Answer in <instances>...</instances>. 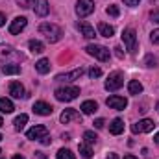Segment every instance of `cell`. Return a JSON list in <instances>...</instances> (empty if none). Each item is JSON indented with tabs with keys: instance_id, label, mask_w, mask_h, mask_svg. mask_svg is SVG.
I'll return each instance as SVG.
<instances>
[{
	"instance_id": "1",
	"label": "cell",
	"mask_w": 159,
	"mask_h": 159,
	"mask_svg": "<svg viewBox=\"0 0 159 159\" xmlns=\"http://www.w3.org/2000/svg\"><path fill=\"white\" fill-rule=\"evenodd\" d=\"M41 35H44L48 43H57L63 35V30L57 26V24H52V22H43L39 26Z\"/></svg>"
},
{
	"instance_id": "2",
	"label": "cell",
	"mask_w": 159,
	"mask_h": 159,
	"mask_svg": "<svg viewBox=\"0 0 159 159\" xmlns=\"http://www.w3.org/2000/svg\"><path fill=\"white\" fill-rule=\"evenodd\" d=\"M85 50H87L89 56H93V57L98 59V61H109V57H111L109 48H106V46H102V44H87Z\"/></svg>"
},
{
	"instance_id": "3",
	"label": "cell",
	"mask_w": 159,
	"mask_h": 159,
	"mask_svg": "<svg viewBox=\"0 0 159 159\" xmlns=\"http://www.w3.org/2000/svg\"><path fill=\"white\" fill-rule=\"evenodd\" d=\"M56 98L59 100V102H72L74 98H78L80 94V89L76 85H70V87H59V89H56Z\"/></svg>"
},
{
	"instance_id": "4",
	"label": "cell",
	"mask_w": 159,
	"mask_h": 159,
	"mask_svg": "<svg viewBox=\"0 0 159 159\" xmlns=\"http://www.w3.org/2000/svg\"><path fill=\"white\" fill-rule=\"evenodd\" d=\"M122 41H124L126 50H128L129 54H135V52H137V34H135L133 28H126V30L122 32Z\"/></svg>"
},
{
	"instance_id": "5",
	"label": "cell",
	"mask_w": 159,
	"mask_h": 159,
	"mask_svg": "<svg viewBox=\"0 0 159 159\" xmlns=\"http://www.w3.org/2000/svg\"><path fill=\"white\" fill-rule=\"evenodd\" d=\"M124 85V74L120 72V70H115V72H111L107 80H106V89L107 91H119L120 87Z\"/></svg>"
},
{
	"instance_id": "6",
	"label": "cell",
	"mask_w": 159,
	"mask_h": 159,
	"mask_svg": "<svg viewBox=\"0 0 159 159\" xmlns=\"http://www.w3.org/2000/svg\"><path fill=\"white\" fill-rule=\"evenodd\" d=\"M93 11H94V2H93V0H78V4H76V13H78L80 19L91 15Z\"/></svg>"
},
{
	"instance_id": "7",
	"label": "cell",
	"mask_w": 159,
	"mask_h": 159,
	"mask_svg": "<svg viewBox=\"0 0 159 159\" xmlns=\"http://www.w3.org/2000/svg\"><path fill=\"white\" fill-rule=\"evenodd\" d=\"M154 128H156V122L152 119H143V120H139L137 124L131 126V131H133V133H148V131H152Z\"/></svg>"
},
{
	"instance_id": "8",
	"label": "cell",
	"mask_w": 159,
	"mask_h": 159,
	"mask_svg": "<svg viewBox=\"0 0 159 159\" xmlns=\"http://www.w3.org/2000/svg\"><path fill=\"white\" fill-rule=\"evenodd\" d=\"M106 104H107V107H111V109L122 111V109H126L128 100H126L124 96H117V94H113V96H109V98L106 100Z\"/></svg>"
},
{
	"instance_id": "9",
	"label": "cell",
	"mask_w": 159,
	"mask_h": 159,
	"mask_svg": "<svg viewBox=\"0 0 159 159\" xmlns=\"http://www.w3.org/2000/svg\"><path fill=\"white\" fill-rule=\"evenodd\" d=\"M83 72H85V70L80 67V69H74V70H70V72H65V74H57V76H56V81H65V83H69V81L80 80Z\"/></svg>"
},
{
	"instance_id": "10",
	"label": "cell",
	"mask_w": 159,
	"mask_h": 159,
	"mask_svg": "<svg viewBox=\"0 0 159 159\" xmlns=\"http://www.w3.org/2000/svg\"><path fill=\"white\" fill-rule=\"evenodd\" d=\"M44 135H48V129H46V126H43V124L34 126V128H32V129H28V133H26V137H28V139H32V141H41Z\"/></svg>"
},
{
	"instance_id": "11",
	"label": "cell",
	"mask_w": 159,
	"mask_h": 159,
	"mask_svg": "<svg viewBox=\"0 0 159 159\" xmlns=\"http://www.w3.org/2000/svg\"><path fill=\"white\" fill-rule=\"evenodd\" d=\"M26 24H28V20H26V17H17L11 24H9V34L11 35H17V34H20L24 28H26Z\"/></svg>"
},
{
	"instance_id": "12",
	"label": "cell",
	"mask_w": 159,
	"mask_h": 159,
	"mask_svg": "<svg viewBox=\"0 0 159 159\" xmlns=\"http://www.w3.org/2000/svg\"><path fill=\"white\" fill-rule=\"evenodd\" d=\"M32 109H34L35 115H41V117H48V115H52V111H54V107H52L50 104H46V102H35Z\"/></svg>"
},
{
	"instance_id": "13",
	"label": "cell",
	"mask_w": 159,
	"mask_h": 159,
	"mask_svg": "<svg viewBox=\"0 0 159 159\" xmlns=\"http://www.w3.org/2000/svg\"><path fill=\"white\" fill-rule=\"evenodd\" d=\"M78 28H80V32H81V35H83L85 39H94V37H96V34H94V28H93L89 22H85V20H80V22H78Z\"/></svg>"
},
{
	"instance_id": "14",
	"label": "cell",
	"mask_w": 159,
	"mask_h": 159,
	"mask_svg": "<svg viewBox=\"0 0 159 159\" xmlns=\"http://www.w3.org/2000/svg\"><path fill=\"white\" fill-rule=\"evenodd\" d=\"M34 11H35V15H39V17H46L48 11H50V6H48L46 0H35V2H34Z\"/></svg>"
},
{
	"instance_id": "15",
	"label": "cell",
	"mask_w": 159,
	"mask_h": 159,
	"mask_svg": "<svg viewBox=\"0 0 159 159\" xmlns=\"http://www.w3.org/2000/svg\"><path fill=\"white\" fill-rule=\"evenodd\" d=\"M59 120H61L63 124H69V122H72V120H81V115H80L76 109H65V111L61 113Z\"/></svg>"
},
{
	"instance_id": "16",
	"label": "cell",
	"mask_w": 159,
	"mask_h": 159,
	"mask_svg": "<svg viewBox=\"0 0 159 159\" xmlns=\"http://www.w3.org/2000/svg\"><path fill=\"white\" fill-rule=\"evenodd\" d=\"M9 94H11L13 98H24L26 94H24L22 83H20V81H11V85H9Z\"/></svg>"
},
{
	"instance_id": "17",
	"label": "cell",
	"mask_w": 159,
	"mask_h": 159,
	"mask_svg": "<svg viewBox=\"0 0 159 159\" xmlns=\"http://www.w3.org/2000/svg\"><path fill=\"white\" fill-rule=\"evenodd\" d=\"M80 109H81V113H83V115H93V113L98 109V104H96L94 100H85V102L81 104V107H80Z\"/></svg>"
},
{
	"instance_id": "18",
	"label": "cell",
	"mask_w": 159,
	"mask_h": 159,
	"mask_svg": "<svg viewBox=\"0 0 159 159\" xmlns=\"http://www.w3.org/2000/svg\"><path fill=\"white\" fill-rule=\"evenodd\" d=\"M19 72H20V67L17 63H4L2 65V74H6V76H13Z\"/></svg>"
},
{
	"instance_id": "19",
	"label": "cell",
	"mask_w": 159,
	"mask_h": 159,
	"mask_svg": "<svg viewBox=\"0 0 159 159\" xmlns=\"http://www.w3.org/2000/svg\"><path fill=\"white\" fill-rule=\"evenodd\" d=\"M15 50L9 46V44H0V61H6L9 57H15Z\"/></svg>"
},
{
	"instance_id": "20",
	"label": "cell",
	"mask_w": 159,
	"mask_h": 159,
	"mask_svg": "<svg viewBox=\"0 0 159 159\" xmlns=\"http://www.w3.org/2000/svg\"><path fill=\"white\" fill-rule=\"evenodd\" d=\"M98 34H100L102 37H113V34H115V28H113L111 24L100 22V24H98Z\"/></svg>"
},
{
	"instance_id": "21",
	"label": "cell",
	"mask_w": 159,
	"mask_h": 159,
	"mask_svg": "<svg viewBox=\"0 0 159 159\" xmlns=\"http://www.w3.org/2000/svg\"><path fill=\"white\" fill-rule=\"evenodd\" d=\"M109 131L113 135H120L124 131V120L122 119H113V122L109 124Z\"/></svg>"
},
{
	"instance_id": "22",
	"label": "cell",
	"mask_w": 159,
	"mask_h": 159,
	"mask_svg": "<svg viewBox=\"0 0 159 159\" xmlns=\"http://www.w3.org/2000/svg\"><path fill=\"white\" fill-rule=\"evenodd\" d=\"M128 91H129V94H141L143 93V83L137 81V80H131L128 83Z\"/></svg>"
},
{
	"instance_id": "23",
	"label": "cell",
	"mask_w": 159,
	"mask_h": 159,
	"mask_svg": "<svg viewBox=\"0 0 159 159\" xmlns=\"http://www.w3.org/2000/svg\"><path fill=\"white\" fill-rule=\"evenodd\" d=\"M13 109H15V106L9 98H0V111L2 113H13Z\"/></svg>"
},
{
	"instance_id": "24",
	"label": "cell",
	"mask_w": 159,
	"mask_h": 159,
	"mask_svg": "<svg viewBox=\"0 0 159 159\" xmlns=\"http://www.w3.org/2000/svg\"><path fill=\"white\" fill-rule=\"evenodd\" d=\"M35 70H37L39 74H46V72L50 70V61H48V59H44V57L39 59V61L35 63Z\"/></svg>"
},
{
	"instance_id": "25",
	"label": "cell",
	"mask_w": 159,
	"mask_h": 159,
	"mask_svg": "<svg viewBox=\"0 0 159 159\" xmlns=\"http://www.w3.org/2000/svg\"><path fill=\"white\" fill-rule=\"evenodd\" d=\"M28 46H30V50L34 52V54H41V52H44V44L37 39H32L28 43Z\"/></svg>"
},
{
	"instance_id": "26",
	"label": "cell",
	"mask_w": 159,
	"mask_h": 159,
	"mask_svg": "<svg viewBox=\"0 0 159 159\" xmlns=\"http://www.w3.org/2000/svg\"><path fill=\"white\" fill-rule=\"evenodd\" d=\"M80 154H81V157L91 159V157H93V148H91V144L81 143V144H80Z\"/></svg>"
},
{
	"instance_id": "27",
	"label": "cell",
	"mask_w": 159,
	"mask_h": 159,
	"mask_svg": "<svg viewBox=\"0 0 159 159\" xmlns=\"http://www.w3.org/2000/svg\"><path fill=\"white\" fill-rule=\"evenodd\" d=\"M26 122H28V115H24V113H22V115H19V117L15 119V122H13V124H15V129H17V131H20V129L26 126Z\"/></svg>"
},
{
	"instance_id": "28",
	"label": "cell",
	"mask_w": 159,
	"mask_h": 159,
	"mask_svg": "<svg viewBox=\"0 0 159 159\" xmlns=\"http://www.w3.org/2000/svg\"><path fill=\"white\" fill-rule=\"evenodd\" d=\"M57 159H76V156L69 150V148H61L59 152H57V156H56Z\"/></svg>"
},
{
	"instance_id": "29",
	"label": "cell",
	"mask_w": 159,
	"mask_h": 159,
	"mask_svg": "<svg viewBox=\"0 0 159 159\" xmlns=\"http://www.w3.org/2000/svg\"><path fill=\"white\" fill-rule=\"evenodd\" d=\"M96 139H98V137H96L94 131H85V133H83V143H87V144H94Z\"/></svg>"
},
{
	"instance_id": "30",
	"label": "cell",
	"mask_w": 159,
	"mask_h": 159,
	"mask_svg": "<svg viewBox=\"0 0 159 159\" xmlns=\"http://www.w3.org/2000/svg\"><path fill=\"white\" fill-rule=\"evenodd\" d=\"M89 76L94 80V78H100L102 76V69L100 67H93V69H89Z\"/></svg>"
},
{
	"instance_id": "31",
	"label": "cell",
	"mask_w": 159,
	"mask_h": 159,
	"mask_svg": "<svg viewBox=\"0 0 159 159\" xmlns=\"http://www.w3.org/2000/svg\"><path fill=\"white\" fill-rule=\"evenodd\" d=\"M106 13H107V15H111V17H119V7H117V6H109V7H107V9H106Z\"/></svg>"
},
{
	"instance_id": "32",
	"label": "cell",
	"mask_w": 159,
	"mask_h": 159,
	"mask_svg": "<svg viewBox=\"0 0 159 159\" xmlns=\"http://www.w3.org/2000/svg\"><path fill=\"white\" fill-rule=\"evenodd\" d=\"M150 41H152L154 44H159V28H157V30H154V32L150 34Z\"/></svg>"
},
{
	"instance_id": "33",
	"label": "cell",
	"mask_w": 159,
	"mask_h": 159,
	"mask_svg": "<svg viewBox=\"0 0 159 159\" xmlns=\"http://www.w3.org/2000/svg\"><path fill=\"white\" fill-rule=\"evenodd\" d=\"M150 19H152V22L159 24V9H156V11H152V13H150Z\"/></svg>"
},
{
	"instance_id": "34",
	"label": "cell",
	"mask_w": 159,
	"mask_h": 159,
	"mask_svg": "<svg viewBox=\"0 0 159 159\" xmlns=\"http://www.w3.org/2000/svg\"><path fill=\"white\" fill-rule=\"evenodd\" d=\"M104 124H106L104 119H96V120H94V128H98V129H100V128H104Z\"/></svg>"
},
{
	"instance_id": "35",
	"label": "cell",
	"mask_w": 159,
	"mask_h": 159,
	"mask_svg": "<svg viewBox=\"0 0 159 159\" xmlns=\"http://www.w3.org/2000/svg\"><path fill=\"white\" fill-rule=\"evenodd\" d=\"M156 65V59H152V56L146 57V67H154Z\"/></svg>"
},
{
	"instance_id": "36",
	"label": "cell",
	"mask_w": 159,
	"mask_h": 159,
	"mask_svg": "<svg viewBox=\"0 0 159 159\" xmlns=\"http://www.w3.org/2000/svg\"><path fill=\"white\" fill-rule=\"evenodd\" d=\"M124 4H126V6H137L139 0H124Z\"/></svg>"
},
{
	"instance_id": "37",
	"label": "cell",
	"mask_w": 159,
	"mask_h": 159,
	"mask_svg": "<svg viewBox=\"0 0 159 159\" xmlns=\"http://www.w3.org/2000/svg\"><path fill=\"white\" fill-rule=\"evenodd\" d=\"M41 143H43V144H50V137H48V135H44V137L41 139Z\"/></svg>"
},
{
	"instance_id": "38",
	"label": "cell",
	"mask_w": 159,
	"mask_h": 159,
	"mask_svg": "<svg viewBox=\"0 0 159 159\" xmlns=\"http://www.w3.org/2000/svg\"><path fill=\"white\" fill-rule=\"evenodd\" d=\"M4 24H6V15L0 13V26H4Z\"/></svg>"
},
{
	"instance_id": "39",
	"label": "cell",
	"mask_w": 159,
	"mask_h": 159,
	"mask_svg": "<svg viewBox=\"0 0 159 159\" xmlns=\"http://www.w3.org/2000/svg\"><path fill=\"white\" fill-rule=\"evenodd\" d=\"M106 159H119V156H117V154H109Z\"/></svg>"
},
{
	"instance_id": "40",
	"label": "cell",
	"mask_w": 159,
	"mask_h": 159,
	"mask_svg": "<svg viewBox=\"0 0 159 159\" xmlns=\"http://www.w3.org/2000/svg\"><path fill=\"white\" fill-rule=\"evenodd\" d=\"M13 159H26L24 156H20V154H17V156H13Z\"/></svg>"
},
{
	"instance_id": "41",
	"label": "cell",
	"mask_w": 159,
	"mask_h": 159,
	"mask_svg": "<svg viewBox=\"0 0 159 159\" xmlns=\"http://www.w3.org/2000/svg\"><path fill=\"white\" fill-rule=\"evenodd\" d=\"M154 141H156V143H157V144H159V131H157V133H156V137H154Z\"/></svg>"
},
{
	"instance_id": "42",
	"label": "cell",
	"mask_w": 159,
	"mask_h": 159,
	"mask_svg": "<svg viewBox=\"0 0 159 159\" xmlns=\"http://www.w3.org/2000/svg\"><path fill=\"white\" fill-rule=\"evenodd\" d=\"M124 159H137L135 156H124Z\"/></svg>"
},
{
	"instance_id": "43",
	"label": "cell",
	"mask_w": 159,
	"mask_h": 159,
	"mask_svg": "<svg viewBox=\"0 0 159 159\" xmlns=\"http://www.w3.org/2000/svg\"><path fill=\"white\" fill-rule=\"evenodd\" d=\"M156 109H157V111H159V102H157V104H156Z\"/></svg>"
},
{
	"instance_id": "44",
	"label": "cell",
	"mask_w": 159,
	"mask_h": 159,
	"mask_svg": "<svg viewBox=\"0 0 159 159\" xmlns=\"http://www.w3.org/2000/svg\"><path fill=\"white\" fill-rule=\"evenodd\" d=\"M2 124H4V120H2V117H0V126H2Z\"/></svg>"
},
{
	"instance_id": "45",
	"label": "cell",
	"mask_w": 159,
	"mask_h": 159,
	"mask_svg": "<svg viewBox=\"0 0 159 159\" xmlns=\"http://www.w3.org/2000/svg\"><path fill=\"white\" fill-rule=\"evenodd\" d=\"M0 141H2V135H0Z\"/></svg>"
},
{
	"instance_id": "46",
	"label": "cell",
	"mask_w": 159,
	"mask_h": 159,
	"mask_svg": "<svg viewBox=\"0 0 159 159\" xmlns=\"http://www.w3.org/2000/svg\"><path fill=\"white\" fill-rule=\"evenodd\" d=\"M30 2H35V0H30Z\"/></svg>"
},
{
	"instance_id": "47",
	"label": "cell",
	"mask_w": 159,
	"mask_h": 159,
	"mask_svg": "<svg viewBox=\"0 0 159 159\" xmlns=\"http://www.w3.org/2000/svg\"><path fill=\"white\" fill-rule=\"evenodd\" d=\"M0 159H4V157H0Z\"/></svg>"
}]
</instances>
